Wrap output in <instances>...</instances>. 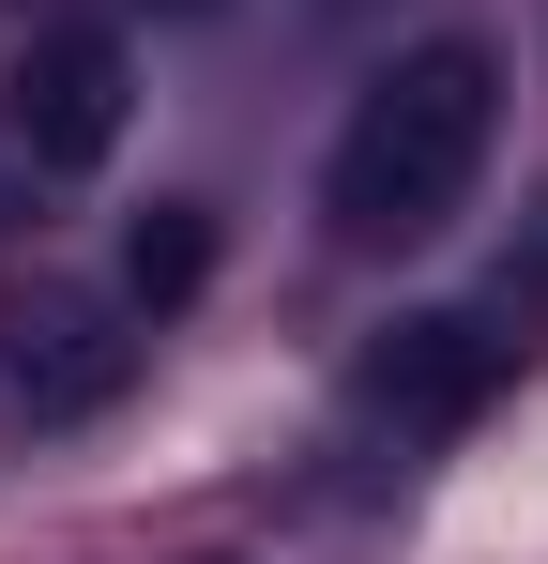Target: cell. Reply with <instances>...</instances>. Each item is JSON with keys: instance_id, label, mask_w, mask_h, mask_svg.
Wrapping results in <instances>:
<instances>
[{"instance_id": "obj_1", "label": "cell", "mask_w": 548, "mask_h": 564, "mask_svg": "<svg viewBox=\"0 0 548 564\" xmlns=\"http://www.w3.org/2000/svg\"><path fill=\"white\" fill-rule=\"evenodd\" d=\"M487 138H503V62H487L472 31H442V46H396V62L365 77V107L336 122V169H320V198H336V229H351V245H427L457 198H472Z\"/></svg>"}, {"instance_id": "obj_2", "label": "cell", "mask_w": 548, "mask_h": 564, "mask_svg": "<svg viewBox=\"0 0 548 564\" xmlns=\"http://www.w3.org/2000/svg\"><path fill=\"white\" fill-rule=\"evenodd\" d=\"M0 381L31 397V412H107L122 381H138V336H122V305L77 275H15L0 290Z\"/></svg>"}, {"instance_id": "obj_3", "label": "cell", "mask_w": 548, "mask_h": 564, "mask_svg": "<svg viewBox=\"0 0 548 564\" xmlns=\"http://www.w3.org/2000/svg\"><path fill=\"white\" fill-rule=\"evenodd\" d=\"M0 122H15V153L31 169H107V138H122V31H31L15 46V77H0Z\"/></svg>"}, {"instance_id": "obj_4", "label": "cell", "mask_w": 548, "mask_h": 564, "mask_svg": "<svg viewBox=\"0 0 548 564\" xmlns=\"http://www.w3.org/2000/svg\"><path fill=\"white\" fill-rule=\"evenodd\" d=\"M487 381H503V336H487V321H396V336L365 351V397H381V412H472Z\"/></svg>"}, {"instance_id": "obj_5", "label": "cell", "mask_w": 548, "mask_h": 564, "mask_svg": "<svg viewBox=\"0 0 548 564\" xmlns=\"http://www.w3.org/2000/svg\"><path fill=\"white\" fill-rule=\"evenodd\" d=\"M198 260H213V245H198V214H153V229H138V290H153V305L198 290Z\"/></svg>"}, {"instance_id": "obj_6", "label": "cell", "mask_w": 548, "mask_h": 564, "mask_svg": "<svg viewBox=\"0 0 548 564\" xmlns=\"http://www.w3.org/2000/svg\"><path fill=\"white\" fill-rule=\"evenodd\" d=\"M503 305H518V321H548V229L518 245V260H503Z\"/></svg>"}, {"instance_id": "obj_7", "label": "cell", "mask_w": 548, "mask_h": 564, "mask_svg": "<svg viewBox=\"0 0 548 564\" xmlns=\"http://www.w3.org/2000/svg\"><path fill=\"white\" fill-rule=\"evenodd\" d=\"M168 15H183V0H168Z\"/></svg>"}]
</instances>
